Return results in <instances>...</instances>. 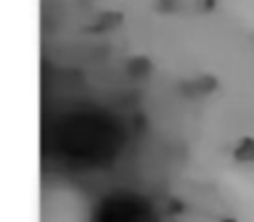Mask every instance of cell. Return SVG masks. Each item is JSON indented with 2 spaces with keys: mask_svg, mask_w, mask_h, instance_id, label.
<instances>
[{
  "mask_svg": "<svg viewBox=\"0 0 254 222\" xmlns=\"http://www.w3.org/2000/svg\"><path fill=\"white\" fill-rule=\"evenodd\" d=\"M89 222H158V216L143 196L121 191L103 198Z\"/></svg>",
  "mask_w": 254,
  "mask_h": 222,
  "instance_id": "6da1fadb",
  "label": "cell"
}]
</instances>
